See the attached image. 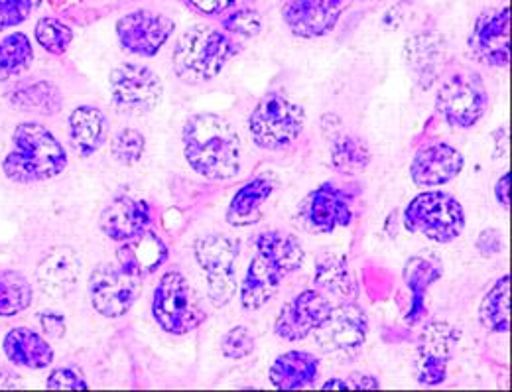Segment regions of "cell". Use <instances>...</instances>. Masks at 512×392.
I'll return each instance as SVG.
<instances>
[{"label": "cell", "instance_id": "1", "mask_svg": "<svg viewBox=\"0 0 512 392\" xmlns=\"http://www.w3.org/2000/svg\"><path fill=\"white\" fill-rule=\"evenodd\" d=\"M188 164L207 180H231L241 172V138L233 125L213 113H199L184 127Z\"/></svg>", "mask_w": 512, "mask_h": 392}, {"label": "cell", "instance_id": "2", "mask_svg": "<svg viewBox=\"0 0 512 392\" xmlns=\"http://www.w3.org/2000/svg\"><path fill=\"white\" fill-rule=\"evenodd\" d=\"M12 152L2 162V172L16 184H34L58 178L67 168L65 148L38 123H22L12 134Z\"/></svg>", "mask_w": 512, "mask_h": 392}, {"label": "cell", "instance_id": "3", "mask_svg": "<svg viewBox=\"0 0 512 392\" xmlns=\"http://www.w3.org/2000/svg\"><path fill=\"white\" fill-rule=\"evenodd\" d=\"M237 52L239 46L231 36L213 26L195 24L176 40L174 71L186 83H205L215 79Z\"/></svg>", "mask_w": 512, "mask_h": 392}, {"label": "cell", "instance_id": "4", "mask_svg": "<svg viewBox=\"0 0 512 392\" xmlns=\"http://www.w3.org/2000/svg\"><path fill=\"white\" fill-rule=\"evenodd\" d=\"M404 225L410 233L434 243H451L465 229V211L451 194L424 192L408 203Z\"/></svg>", "mask_w": 512, "mask_h": 392}, {"label": "cell", "instance_id": "5", "mask_svg": "<svg viewBox=\"0 0 512 392\" xmlns=\"http://www.w3.org/2000/svg\"><path fill=\"white\" fill-rule=\"evenodd\" d=\"M304 109L280 93H270L258 101L249 119V131L258 148L286 150L304 131Z\"/></svg>", "mask_w": 512, "mask_h": 392}, {"label": "cell", "instance_id": "6", "mask_svg": "<svg viewBox=\"0 0 512 392\" xmlns=\"http://www.w3.org/2000/svg\"><path fill=\"white\" fill-rule=\"evenodd\" d=\"M152 314L156 324L166 333L186 335L205 322L201 298L180 272H166L152 300Z\"/></svg>", "mask_w": 512, "mask_h": 392}, {"label": "cell", "instance_id": "7", "mask_svg": "<svg viewBox=\"0 0 512 392\" xmlns=\"http://www.w3.org/2000/svg\"><path fill=\"white\" fill-rule=\"evenodd\" d=\"M195 259L207 278V296L215 308L227 306L237 294L239 243L227 235H205L195 243Z\"/></svg>", "mask_w": 512, "mask_h": 392}, {"label": "cell", "instance_id": "8", "mask_svg": "<svg viewBox=\"0 0 512 392\" xmlns=\"http://www.w3.org/2000/svg\"><path fill=\"white\" fill-rule=\"evenodd\" d=\"M489 105V93L479 73L475 71H455L444 79L436 109L446 119V123L457 129H471L485 115Z\"/></svg>", "mask_w": 512, "mask_h": 392}, {"label": "cell", "instance_id": "9", "mask_svg": "<svg viewBox=\"0 0 512 392\" xmlns=\"http://www.w3.org/2000/svg\"><path fill=\"white\" fill-rule=\"evenodd\" d=\"M109 85L113 103L130 115L154 111L164 95L162 79L150 67L138 64H125L113 69Z\"/></svg>", "mask_w": 512, "mask_h": 392}, {"label": "cell", "instance_id": "10", "mask_svg": "<svg viewBox=\"0 0 512 392\" xmlns=\"http://www.w3.org/2000/svg\"><path fill=\"white\" fill-rule=\"evenodd\" d=\"M142 290L140 278L121 264H101L89 276V296L93 308L105 318H121L134 306Z\"/></svg>", "mask_w": 512, "mask_h": 392}, {"label": "cell", "instance_id": "11", "mask_svg": "<svg viewBox=\"0 0 512 392\" xmlns=\"http://www.w3.org/2000/svg\"><path fill=\"white\" fill-rule=\"evenodd\" d=\"M176 30V22L164 14L150 10H136L117 22V36L121 46L142 58L156 56Z\"/></svg>", "mask_w": 512, "mask_h": 392}, {"label": "cell", "instance_id": "12", "mask_svg": "<svg viewBox=\"0 0 512 392\" xmlns=\"http://www.w3.org/2000/svg\"><path fill=\"white\" fill-rule=\"evenodd\" d=\"M511 8L485 10L471 32L469 50L485 66L507 67L511 60Z\"/></svg>", "mask_w": 512, "mask_h": 392}, {"label": "cell", "instance_id": "13", "mask_svg": "<svg viewBox=\"0 0 512 392\" xmlns=\"http://www.w3.org/2000/svg\"><path fill=\"white\" fill-rule=\"evenodd\" d=\"M353 219L351 197L331 184H323L298 209V223L310 233H333Z\"/></svg>", "mask_w": 512, "mask_h": 392}, {"label": "cell", "instance_id": "14", "mask_svg": "<svg viewBox=\"0 0 512 392\" xmlns=\"http://www.w3.org/2000/svg\"><path fill=\"white\" fill-rule=\"evenodd\" d=\"M369 331L365 312L355 304L331 308L325 322L316 329V341L325 353H349L359 349Z\"/></svg>", "mask_w": 512, "mask_h": 392}, {"label": "cell", "instance_id": "15", "mask_svg": "<svg viewBox=\"0 0 512 392\" xmlns=\"http://www.w3.org/2000/svg\"><path fill=\"white\" fill-rule=\"evenodd\" d=\"M459 341V333L449 324H430L424 329L418 345L416 379L420 385H440L448 377V361L453 347Z\"/></svg>", "mask_w": 512, "mask_h": 392}, {"label": "cell", "instance_id": "16", "mask_svg": "<svg viewBox=\"0 0 512 392\" xmlns=\"http://www.w3.org/2000/svg\"><path fill=\"white\" fill-rule=\"evenodd\" d=\"M355 0H294L284 10V22L294 36L321 38L329 34L341 14Z\"/></svg>", "mask_w": 512, "mask_h": 392}, {"label": "cell", "instance_id": "17", "mask_svg": "<svg viewBox=\"0 0 512 392\" xmlns=\"http://www.w3.org/2000/svg\"><path fill=\"white\" fill-rule=\"evenodd\" d=\"M329 312L331 304L321 292L306 290L280 310L274 331L280 339L302 341L325 322Z\"/></svg>", "mask_w": 512, "mask_h": 392}, {"label": "cell", "instance_id": "18", "mask_svg": "<svg viewBox=\"0 0 512 392\" xmlns=\"http://www.w3.org/2000/svg\"><path fill=\"white\" fill-rule=\"evenodd\" d=\"M463 164V154L457 148L446 142H432L416 152L410 164V176L420 188H436L457 178Z\"/></svg>", "mask_w": 512, "mask_h": 392}, {"label": "cell", "instance_id": "19", "mask_svg": "<svg viewBox=\"0 0 512 392\" xmlns=\"http://www.w3.org/2000/svg\"><path fill=\"white\" fill-rule=\"evenodd\" d=\"M150 223V209L144 201L134 197H115L101 213L99 225L113 241H128L142 233Z\"/></svg>", "mask_w": 512, "mask_h": 392}, {"label": "cell", "instance_id": "20", "mask_svg": "<svg viewBox=\"0 0 512 392\" xmlns=\"http://www.w3.org/2000/svg\"><path fill=\"white\" fill-rule=\"evenodd\" d=\"M81 274V261L69 247H58L50 251L38 264L36 278L44 294L50 296H67Z\"/></svg>", "mask_w": 512, "mask_h": 392}, {"label": "cell", "instance_id": "21", "mask_svg": "<svg viewBox=\"0 0 512 392\" xmlns=\"http://www.w3.org/2000/svg\"><path fill=\"white\" fill-rule=\"evenodd\" d=\"M119 264L138 278L152 274L168 259L166 243L152 231H142L132 239L123 241L117 251Z\"/></svg>", "mask_w": 512, "mask_h": 392}, {"label": "cell", "instance_id": "22", "mask_svg": "<svg viewBox=\"0 0 512 392\" xmlns=\"http://www.w3.org/2000/svg\"><path fill=\"white\" fill-rule=\"evenodd\" d=\"M2 347L8 361L18 367L40 371L54 363V349L50 343L28 327L10 329L2 341Z\"/></svg>", "mask_w": 512, "mask_h": 392}, {"label": "cell", "instance_id": "23", "mask_svg": "<svg viewBox=\"0 0 512 392\" xmlns=\"http://www.w3.org/2000/svg\"><path fill=\"white\" fill-rule=\"evenodd\" d=\"M286 274L268 259L256 253L255 259L249 264V270L245 274L243 286H241V304L247 312H256L262 306H266L276 292L280 290L282 280Z\"/></svg>", "mask_w": 512, "mask_h": 392}, {"label": "cell", "instance_id": "24", "mask_svg": "<svg viewBox=\"0 0 512 392\" xmlns=\"http://www.w3.org/2000/svg\"><path fill=\"white\" fill-rule=\"evenodd\" d=\"M320 373V359L308 351H288L270 367V383L280 391H294L312 385Z\"/></svg>", "mask_w": 512, "mask_h": 392}, {"label": "cell", "instance_id": "25", "mask_svg": "<svg viewBox=\"0 0 512 392\" xmlns=\"http://www.w3.org/2000/svg\"><path fill=\"white\" fill-rule=\"evenodd\" d=\"M69 138L79 156L95 154L107 138V117L97 107H77L69 117Z\"/></svg>", "mask_w": 512, "mask_h": 392}, {"label": "cell", "instance_id": "26", "mask_svg": "<svg viewBox=\"0 0 512 392\" xmlns=\"http://www.w3.org/2000/svg\"><path fill=\"white\" fill-rule=\"evenodd\" d=\"M274 192V182L266 176H260L245 184L227 209V223L233 227H249L255 225L260 219L262 205Z\"/></svg>", "mask_w": 512, "mask_h": 392}, {"label": "cell", "instance_id": "27", "mask_svg": "<svg viewBox=\"0 0 512 392\" xmlns=\"http://www.w3.org/2000/svg\"><path fill=\"white\" fill-rule=\"evenodd\" d=\"M255 245L258 255L276 264L286 276L304 264V249L300 241L288 233L264 231L256 237Z\"/></svg>", "mask_w": 512, "mask_h": 392}, {"label": "cell", "instance_id": "28", "mask_svg": "<svg viewBox=\"0 0 512 392\" xmlns=\"http://www.w3.org/2000/svg\"><path fill=\"white\" fill-rule=\"evenodd\" d=\"M8 101L24 113H36L44 117L56 115L64 103L60 89L50 81H34L20 85L14 91H10Z\"/></svg>", "mask_w": 512, "mask_h": 392}, {"label": "cell", "instance_id": "29", "mask_svg": "<svg viewBox=\"0 0 512 392\" xmlns=\"http://www.w3.org/2000/svg\"><path fill=\"white\" fill-rule=\"evenodd\" d=\"M329 152H331V162L335 170L347 176L361 174L369 164H371V152L365 144V140L339 132L329 138Z\"/></svg>", "mask_w": 512, "mask_h": 392}, {"label": "cell", "instance_id": "30", "mask_svg": "<svg viewBox=\"0 0 512 392\" xmlns=\"http://www.w3.org/2000/svg\"><path fill=\"white\" fill-rule=\"evenodd\" d=\"M511 276H501L495 286L485 294L479 320L485 329L493 333H507L509 331V316H511Z\"/></svg>", "mask_w": 512, "mask_h": 392}, {"label": "cell", "instance_id": "31", "mask_svg": "<svg viewBox=\"0 0 512 392\" xmlns=\"http://www.w3.org/2000/svg\"><path fill=\"white\" fill-rule=\"evenodd\" d=\"M442 276V268L434 266L426 259H410L404 270V278L408 288L412 290V308L408 314V322L414 324L424 314V296L432 282H436Z\"/></svg>", "mask_w": 512, "mask_h": 392}, {"label": "cell", "instance_id": "32", "mask_svg": "<svg viewBox=\"0 0 512 392\" xmlns=\"http://www.w3.org/2000/svg\"><path fill=\"white\" fill-rule=\"evenodd\" d=\"M32 286L16 270H0V318H12L32 304Z\"/></svg>", "mask_w": 512, "mask_h": 392}, {"label": "cell", "instance_id": "33", "mask_svg": "<svg viewBox=\"0 0 512 392\" xmlns=\"http://www.w3.org/2000/svg\"><path fill=\"white\" fill-rule=\"evenodd\" d=\"M34 50L26 34L14 32L0 40V81L18 77L32 66Z\"/></svg>", "mask_w": 512, "mask_h": 392}, {"label": "cell", "instance_id": "34", "mask_svg": "<svg viewBox=\"0 0 512 392\" xmlns=\"http://www.w3.org/2000/svg\"><path fill=\"white\" fill-rule=\"evenodd\" d=\"M316 284L321 290L339 296V298H353L355 296V282L345 261L337 257H323L318 261L316 268Z\"/></svg>", "mask_w": 512, "mask_h": 392}, {"label": "cell", "instance_id": "35", "mask_svg": "<svg viewBox=\"0 0 512 392\" xmlns=\"http://www.w3.org/2000/svg\"><path fill=\"white\" fill-rule=\"evenodd\" d=\"M34 36H36L38 44L54 56L65 54V50L69 48V44L73 40L71 28L56 18H40L36 24Z\"/></svg>", "mask_w": 512, "mask_h": 392}, {"label": "cell", "instance_id": "36", "mask_svg": "<svg viewBox=\"0 0 512 392\" xmlns=\"http://www.w3.org/2000/svg\"><path fill=\"white\" fill-rule=\"evenodd\" d=\"M144 148H146V140H144L142 132L134 131V129H125V131L119 132L111 144V152H113L115 160L123 166L138 164L144 154Z\"/></svg>", "mask_w": 512, "mask_h": 392}, {"label": "cell", "instance_id": "37", "mask_svg": "<svg viewBox=\"0 0 512 392\" xmlns=\"http://www.w3.org/2000/svg\"><path fill=\"white\" fill-rule=\"evenodd\" d=\"M221 351L229 359H245L255 351V339L247 327H233L223 335Z\"/></svg>", "mask_w": 512, "mask_h": 392}, {"label": "cell", "instance_id": "38", "mask_svg": "<svg viewBox=\"0 0 512 392\" xmlns=\"http://www.w3.org/2000/svg\"><path fill=\"white\" fill-rule=\"evenodd\" d=\"M42 0H0V32L22 24Z\"/></svg>", "mask_w": 512, "mask_h": 392}, {"label": "cell", "instance_id": "39", "mask_svg": "<svg viewBox=\"0 0 512 392\" xmlns=\"http://www.w3.org/2000/svg\"><path fill=\"white\" fill-rule=\"evenodd\" d=\"M223 28L231 34L253 38L260 32V16L251 8H239L223 20Z\"/></svg>", "mask_w": 512, "mask_h": 392}, {"label": "cell", "instance_id": "40", "mask_svg": "<svg viewBox=\"0 0 512 392\" xmlns=\"http://www.w3.org/2000/svg\"><path fill=\"white\" fill-rule=\"evenodd\" d=\"M46 387L50 391H85L87 383L83 379V373L75 367H60L54 369L48 377Z\"/></svg>", "mask_w": 512, "mask_h": 392}, {"label": "cell", "instance_id": "41", "mask_svg": "<svg viewBox=\"0 0 512 392\" xmlns=\"http://www.w3.org/2000/svg\"><path fill=\"white\" fill-rule=\"evenodd\" d=\"M477 249L483 257L499 255L503 249V237L497 229H485L477 239Z\"/></svg>", "mask_w": 512, "mask_h": 392}, {"label": "cell", "instance_id": "42", "mask_svg": "<svg viewBox=\"0 0 512 392\" xmlns=\"http://www.w3.org/2000/svg\"><path fill=\"white\" fill-rule=\"evenodd\" d=\"M186 2L201 14L215 16L229 10L231 6H237L241 0H186Z\"/></svg>", "mask_w": 512, "mask_h": 392}, {"label": "cell", "instance_id": "43", "mask_svg": "<svg viewBox=\"0 0 512 392\" xmlns=\"http://www.w3.org/2000/svg\"><path fill=\"white\" fill-rule=\"evenodd\" d=\"M40 324H42V329L46 331L48 337L60 339L65 335V320L62 314H56V312L40 314Z\"/></svg>", "mask_w": 512, "mask_h": 392}, {"label": "cell", "instance_id": "44", "mask_svg": "<svg viewBox=\"0 0 512 392\" xmlns=\"http://www.w3.org/2000/svg\"><path fill=\"white\" fill-rule=\"evenodd\" d=\"M345 381V389H355V391H363V389H379L381 383L379 379L371 377V375H363V373H353L349 375Z\"/></svg>", "mask_w": 512, "mask_h": 392}, {"label": "cell", "instance_id": "45", "mask_svg": "<svg viewBox=\"0 0 512 392\" xmlns=\"http://www.w3.org/2000/svg\"><path fill=\"white\" fill-rule=\"evenodd\" d=\"M495 196H497V201H499L505 209H509V205H511V172H507V174L497 182Z\"/></svg>", "mask_w": 512, "mask_h": 392}, {"label": "cell", "instance_id": "46", "mask_svg": "<svg viewBox=\"0 0 512 392\" xmlns=\"http://www.w3.org/2000/svg\"><path fill=\"white\" fill-rule=\"evenodd\" d=\"M18 387H22V377L8 369H0V389H18Z\"/></svg>", "mask_w": 512, "mask_h": 392}, {"label": "cell", "instance_id": "47", "mask_svg": "<svg viewBox=\"0 0 512 392\" xmlns=\"http://www.w3.org/2000/svg\"><path fill=\"white\" fill-rule=\"evenodd\" d=\"M323 389L325 391H345V381L343 379H331V381H327L325 385H323Z\"/></svg>", "mask_w": 512, "mask_h": 392}]
</instances>
